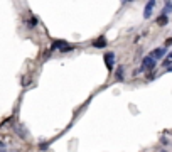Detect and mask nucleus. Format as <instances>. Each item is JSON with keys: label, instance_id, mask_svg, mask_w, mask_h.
<instances>
[{"label": "nucleus", "instance_id": "nucleus-13", "mask_svg": "<svg viewBox=\"0 0 172 152\" xmlns=\"http://www.w3.org/2000/svg\"><path fill=\"white\" fill-rule=\"evenodd\" d=\"M169 61H172V52H169V57H167Z\"/></svg>", "mask_w": 172, "mask_h": 152}, {"label": "nucleus", "instance_id": "nucleus-12", "mask_svg": "<svg viewBox=\"0 0 172 152\" xmlns=\"http://www.w3.org/2000/svg\"><path fill=\"white\" fill-rule=\"evenodd\" d=\"M167 73H172V64H170L169 68H167Z\"/></svg>", "mask_w": 172, "mask_h": 152}, {"label": "nucleus", "instance_id": "nucleus-1", "mask_svg": "<svg viewBox=\"0 0 172 152\" xmlns=\"http://www.w3.org/2000/svg\"><path fill=\"white\" fill-rule=\"evenodd\" d=\"M157 66V63H155V59L152 56H145L144 59H142V66H140V69L142 71H152V69Z\"/></svg>", "mask_w": 172, "mask_h": 152}, {"label": "nucleus", "instance_id": "nucleus-6", "mask_svg": "<svg viewBox=\"0 0 172 152\" xmlns=\"http://www.w3.org/2000/svg\"><path fill=\"white\" fill-rule=\"evenodd\" d=\"M93 46L95 47H105V46H106V39H105V36H103V37H100V39H96L93 42Z\"/></svg>", "mask_w": 172, "mask_h": 152}, {"label": "nucleus", "instance_id": "nucleus-15", "mask_svg": "<svg viewBox=\"0 0 172 152\" xmlns=\"http://www.w3.org/2000/svg\"><path fill=\"white\" fill-rule=\"evenodd\" d=\"M125 2H130V0H125Z\"/></svg>", "mask_w": 172, "mask_h": 152}, {"label": "nucleus", "instance_id": "nucleus-2", "mask_svg": "<svg viewBox=\"0 0 172 152\" xmlns=\"http://www.w3.org/2000/svg\"><path fill=\"white\" fill-rule=\"evenodd\" d=\"M56 49H59V51H62V52H69L73 47H71L69 44L66 42V41H54L52 46H51V52L56 51Z\"/></svg>", "mask_w": 172, "mask_h": 152}, {"label": "nucleus", "instance_id": "nucleus-4", "mask_svg": "<svg viewBox=\"0 0 172 152\" xmlns=\"http://www.w3.org/2000/svg\"><path fill=\"white\" fill-rule=\"evenodd\" d=\"M165 52H167V49H165V47H155V49H154V52H152L150 56H152L154 59L157 61V59H160V57L165 56Z\"/></svg>", "mask_w": 172, "mask_h": 152}, {"label": "nucleus", "instance_id": "nucleus-10", "mask_svg": "<svg viewBox=\"0 0 172 152\" xmlns=\"http://www.w3.org/2000/svg\"><path fill=\"white\" fill-rule=\"evenodd\" d=\"M27 26H29V27H36V26H37V19H36V17H32L31 20H29Z\"/></svg>", "mask_w": 172, "mask_h": 152}, {"label": "nucleus", "instance_id": "nucleus-7", "mask_svg": "<svg viewBox=\"0 0 172 152\" xmlns=\"http://www.w3.org/2000/svg\"><path fill=\"white\" fill-rule=\"evenodd\" d=\"M167 22H169V17H167V15H160V17H159L157 19V24H159V26H160V27H164V26H167Z\"/></svg>", "mask_w": 172, "mask_h": 152}, {"label": "nucleus", "instance_id": "nucleus-5", "mask_svg": "<svg viewBox=\"0 0 172 152\" xmlns=\"http://www.w3.org/2000/svg\"><path fill=\"white\" fill-rule=\"evenodd\" d=\"M105 63H106L108 69H111L113 63H115V54H113V52H106V54H105Z\"/></svg>", "mask_w": 172, "mask_h": 152}, {"label": "nucleus", "instance_id": "nucleus-11", "mask_svg": "<svg viewBox=\"0 0 172 152\" xmlns=\"http://www.w3.org/2000/svg\"><path fill=\"white\" fill-rule=\"evenodd\" d=\"M165 44H167V46H170V44H172V37H170V39H167V41H165Z\"/></svg>", "mask_w": 172, "mask_h": 152}, {"label": "nucleus", "instance_id": "nucleus-9", "mask_svg": "<svg viewBox=\"0 0 172 152\" xmlns=\"http://www.w3.org/2000/svg\"><path fill=\"white\" fill-rule=\"evenodd\" d=\"M116 80L123 81V68H118V71H116Z\"/></svg>", "mask_w": 172, "mask_h": 152}, {"label": "nucleus", "instance_id": "nucleus-8", "mask_svg": "<svg viewBox=\"0 0 172 152\" xmlns=\"http://www.w3.org/2000/svg\"><path fill=\"white\" fill-rule=\"evenodd\" d=\"M170 12H172V2H170V0H167V2H165V7H164V15L170 14Z\"/></svg>", "mask_w": 172, "mask_h": 152}, {"label": "nucleus", "instance_id": "nucleus-3", "mask_svg": "<svg viewBox=\"0 0 172 152\" xmlns=\"http://www.w3.org/2000/svg\"><path fill=\"white\" fill-rule=\"evenodd\" d=\"M154 7H155V0H149L147 5H145V10H144L145 19H150V15H152V12H154Z\"/></svg>", "mask_w": 172, "mask_h": 152}, {"label": "nucleus", "instance_id": "nucleus-14", "mask_svg": "<svg viewBox=\"0 0 172 152\" xmlns=\"http://www.w3.org/2000/svg\"><path fill=\"white\" fill-rule=\"evenodd\" d=\"M0 147H3V144H2V142H0Z\"/></svg>", "mask_w": 172, "mask_h": 152}]
</instances>
